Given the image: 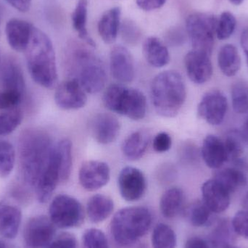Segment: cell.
<instances>
[{
	"label": "cell",
	"instance_id": "6da1fadb",
	"mask_svg": "<svg viewBox=\"0 0 248 248\" xmlns=\"http://www.w3.org/2000/svg\"><path fill=\"white\" fill-rule=\"evenodd\" d=\"M53 147L50 137L42 130L29 128L22 132L19 140V170L26 185L35 188Z\"/></svg>",
	"mask_w": 248,
	"mask_h": 248
},
{
	"label": "cell",
	"instance_id": "7a4b0ae2",
	"mask_svg": "<svg viewBox=\"0 0 248 248\" xmlns=\"http://www.w3.org/2000/svg\"><path fill=\"white\" fill-rule=\"evenodd\" d=\"M26 57L33 81L44 88H54L58 81V70L53 45L49 36L35 26L26 49Z\"/></svg>",
	"mask_w": 248,
	"mask_h": 248
},
{
	"label": "cell",
	"instance_id": "3957f363",
	"mask_svg": "<svg viewBox=\"0 0 248 248\" xmlns=\"http://www.w3.org/2000/svg\"><path fill=\"white\" fill-rule=\"evenodd\" d=\"M151 97L155 111L160 116H177L186 98V86L181 74L175 71L157 74L152 82Z\"/></svg>",
	"mask_w": 248,
	"mask_h": 248
},
{
	"label": "cell",
	"instance_id": "277c9868",
	"mask_svg": "<svg viewBox=\"0 0 248 248\" xmlns=\"http://www.w3.org/2000/svg\"><path fill=\"white\" fill-rule=\"evenodd\" d=\"M151 212L144 207H128L118 211L110 222V232L121 246L137 243L151 227Z\"/></svg>",
	"mask_w": 248,
	"mask_h": 248
},
{
	"label": "cell",
	"instance_id": "5b68a950",
	"mask_svg": "<svg viewBox=\"0 0 248 248\" xmlns=\"http://www.w3.org/2000/svg\"><path fill=\"white\" fill-rule=\"evenodd\" d=\"M71 72L74 79L86 93L95 94L106 87L108 77L103 62L93 52L86 49H75L69 58Z\"/></svg>",
	"mask_w": 248,
	"mask_h": 248
},
{
	"label": "cell",
	"instance_id": "8992f818",
	"mask_svg": "<svg viewBox=\"0 0 248 248\" xmlns=\"http://www.w3.org/2000/svg\"><path fill=\"white\" fill-rule=\"evenodd\" d=\"M103 102L110 111L131 120H141L147 113V100L144 94L137 89L122 84H113L108 87Z\"/></svg>",
	"mask_w": 248,
	"mask_h": 248
},
{
	"label": "cell",
	"instance_id": "52a82bcc",
	"mask_svg": "<svg viewBox=\"0 0 248 248\" xmlns=\"http://www.w3.org/2000/svg\"><path fill=\"white\" fill-rule=\"evenodd\" d=\"M218 18L206 13H194L188 16L186 29L193 50L211 56L214 49Z\"/></svg>",
	"mask_w": 248,
	"mask_h": 248
},
{
	"label": "cell",
	"instance_id": "ba28073f",
	"mask_svg": "<svg viewBox=\"0 0 248 248\" xmlns=\"http://www.w3.org/2000/svg\"><path fill=\"white\" fill-rule=\"evenodd\" d=\"M49 218L55 227L76 228L84 221V211L81 202L67 195H59L52 200L49 209Z\"/></svg>",
	"mask_w": 248,
	"mask_h": 248
},
{
	"label": "cell",
	"instance_id": "9c48e42d",
	"mask_svg": "<svg viewBox=\"0 0 248 248\" xmlns=\"http://www.w3.org/2000/svg\"><path fill=\"white\" fill-rule=\"evenodd\" d=\"M55 224L49 217L37 216L28 221L24 230V240L29 248H46L55 237Z\"/></svg>",
	"mask_w": 248,
	"mask_h": 248
},
{
	"label": "cell",
	"instance_id": "30bf717a",
	"mask_svg": "<svg viewBox=\"0 0 248 248\" xmlns=\"http://www.w3.org/2000/svg\"><path fill=\"white\" fill-rule=\"evenodd\" d=\"M228 102L222 92L214 90L208 92L201 99L198 113L201 119L213 125H220L227 114Z\"/></svg>",
	"mask_w": 248,
	"mask_h": 248
},
{
	"label": "cell",
	"instance_id": "8fae6325",
	"mask_svg": "<svg viewBox=\"0 0 248 248\" xmlns=\"http://www.w3.org/2000/svg\"><path fill=\"white\" fill-rule=\"evenodd\" d=\"M121 195L128 202L141 199L147 190V181L144 173L137 168H124L118 178Z\"/></svg>",
	"mask_w": 248,
	"mask_h": 248
},
{
	"label": "cell",
	"instance_id": "7c38bea8",
	"mask_svg": "<svg viewBox=\"0 0 248 248\" xmlns=\"http://www.w3.org/2000/svg\"><path fill=\"white\" fill-rule=\"evenodd\" d=\"M55 101L62 110H78L87 104V96L78 81L71 78L58 86L55 90Z\"/></svg>",
	"mask_w": 248,
	"mask_h": 248
},
{
	"label": "cell",
	"instance_id": "4fadbf2b",
	"mask_svg": "<svg viewBox=\"0 0 248 248\" xmlns=\"http://www.w3.org/2000/svg\"><path fill=\"white\" fill-rule=\"evenodd\" d=\"M110 178V169L107 163L99 160L84 162L80 168L78 179L86 190L93 192L106 186Z\"/></svg>",
	"mask_w": 248,
	"mask_h": 248
},
{
	"label": "cell",
	"instance_id": "5bb4252c",
	"mask_svg": "<svg viewBox=\"0 0 248 248\" xmlns=\"http://www.w3.org/2000/svg\"><path fill=\"white\" fill-rule=\"evenodd\" d=\"M60 182L59 163L54 145L47 165L34 188L38 201L42 203L49 201Z\"/></svg>",
	"mask_w": 248,
	"mask_h": 248
},
{
	"label": "cell",
	"instance_id": "9a60e30c",
	"mask_svg": "<svg viewBox=\"0 0 248 248\" xmlns=\"http://www.w3.org/2000/svg\"><path fill=\"white\" fill-rule=\"evenodd\" d=\"M110 68L112 76L120 83H130L135 77L134 59L129 51L123 46H116L110 55Z\"/></svg>",
	"mask_w": 248,
	"mask_h": 248
},
{
	"label": "cell",
	"instance_id": "2e32d148",
	"mask_svg": "<svg viewBox=\"0 0 248 248\" xmlns=\"http://www.w3.org/2000/svg\"><path fill=\"white\" fill-rule=\"evenodd\" d=\"M185 65L188 77L195 84H205L212 77V62L207 54L192 49L185 56Z\"/></svg>",
	"mask_w": 248,
	"mask_h": 248
},
{
	"label": "cell",
	"instance_id": "e0dca14e",
	"mask_svg": "<svg viewBox=\"0 0 248 248\" xmlns=\"http://www.w3.org/2000/svg\"><path fill=\"white\" fill-rule=\"evenodd\" d=\"M90 130L97 142L108 144L117 140L121 124L116 117L110 113H99L92 120Z\"/></svg>",
	"mask_w": 248,
	"mask_h": 248
},
{
	"label": "cell",
	"instance_id": "ac0fdd59",
	"mask_svg": "<svg viewBox=\"0 0 248 248\" xmlns=\"http://www.w3.org/2000/svg\"><path fill=\"white\" fill-rule=\"evenodd\" d=\"M201 192L202 202L214 214L224 212L230 206L231 194L215 179L206 181L202 185Z\"/></svg>",
	"mask_w": 248,
	"mask_h": 248
},
{
	"label": "cell",
	"instance_id": "d6986e66",
	"mask_svg": "<svg viewBox=\"0 0 248 248\" xmlns=\"http://www.w3.org/2000/svg\"><path fill=\"white\" fill-rule=\"evenodd\" d=\"M33 26L29 22L20 19L12 18L7 22L5 33L12 49L17 52L26 51L30 42Z\"/></svg>",
	"mask_w": 248,
	"mask_h": 248
},
{
	"label": "cell",
	"instance_id": "ffe728a7",
	"mask_svg": "<svg viewBox=\"0 0 248 248\" xmlns=\"http://www.w3.org/2000/svg\"><path fill=\"white\" fill-rule=\"evenodd\" d=\"M0 83L2 90L23 94L25 90L24 77L21 68L15 60L9 58L4 61L0 73Z\"/></svg>",
	"mask_w": 248,
	"mask_h": 248
},
{
	"label": "cell",
	"instance_id": "44dd1931",
	"mask_svg": "<svg viewBox=\"0 0 248 248\" xmlns=\"http://www.w3.org/2000/svg\"><path fill=\"white\" fill-rule=\"evenodd\" d=\"M201 155L208 167L218 169L227 161L223 140L217 136L208 135L202 142Z\"/></svg>",
	"mask_w": 248,
	"mask_h": 248
},
{
	"label": "cell",
	"instance_id": "7402d4cb",
	"mask_svg": "<svg viewBox=\"0 0 248 248\" xmlns=\"http://www.w3.org/2000/svg\"><path fill=\"white\" fill-rule=\"evenodd\" d=\"M143 53L147 62L155 68H163L170 62L167 46L155 36H150L144 41Z\"/></svg>",
	"mask_w": 248,
	"mask_h": 248
},
{
	"label": "cell",
	"instance_id": "603a6c76",
	"mask_svg": "<svg viewBox=\"0 0 248 248\" xmlns=\"http://www.w3.org/2000/svg\"><path fill=\"white\" fill-rule=\"evenodd\" d=\"M122 10L115 7L105 12L98 22V32L103 42L113 44L116 42L120 29Z\"/></svg>",
	"mask_w": 248,
	"mask_h": 248
},
{
	"label": "cell",
	"instance_id": "cb8c5ba5",
	"mask_svg": "<svg viewBox=\"0 0 248 248\" xmlns=\"http://www.w3.org/2000/svg\"><path fill=\"white\" fill-rule=\"evenodd\" d=\"M21 211L14 205H0V235L14 239L17 236L21 222Z\"/></svg>",
	"mask_w": 248,
	"mask_h": 248
},
{
	"label": "cell",
	"instance_id": "d4e9b609",
	"mask_svg": "<svg viewBox=\"0 0 248 248\" xmlns=\"http://www.w3.org/2000/svg\"><path fill=\"white\" fill-rule=\"evenodd\" d=\"M114 210V202L106 195L97 194L89 199L87 214L90 221L94 224L103 222L109 218Z\"/></svg>",
	"mask_w": 248,
	"mask_h": 248
},
{
	"label": "cell",
	"instance_id": "484cf974",
	"mask_svg": "<svg viewBox=\"0 0 248 248\" xmlns=\"http://www.w3.org/2000/svg\"><path fill=\"white\" fill-rule=\"evenodd\" d=\"M150 136L145 131H137L127 137L122 145L125 157L130 160H137L143 157L148 148Z\"/></svg>",
	"mask_w": 248,
	"mask_h": 248
},
{
	"label": "cell",
	"instance_id": "4316f807",
	"mask_svg": "<svg viewBox=\"0 0 248 248\" xmlns=\"http://www.w3.org/2000/svg\"><path fill=\"white\" fill-rule=\"evenodd\" d=\"M185 194L178 187L170 188L162 195L160 208L166 218H173L182 211L185 203Z\"/></svg>",
	"mask_w": 248,
	"mask_h": 248
},
{
	"label": "cell",
	"instance_id": "83f0119b",
	"mask_svg": "<svg viewBox=\"0 0 248 248\" xmlns=\"http://www.w3.org/2000/svg\"><path fill=\"white\" fill-rule=\"evenodd\" d=\"M218 65L226 77H234L239 72L241 58L235 46L228 44L221 48L218 54Z\"/></svg>",
	"mask_w": 248,
	"mask_h": 248
},
{
	"label": "cell",
	"instance_id": "f1b7e54d",
	"mask_svg": "<svg viewBox=\"0 0 248 248\" xmlns=\"http://www.w3.org/2000/svg\"><path fill=\"white\" fill-rule=\"evenodd\" d=\"M214 179L222 185L230 194L235 192L247 184V177L244 170L236 166L224 169L220 168L216 172Z\"/></svg>",
	"mask_w": 248,
	"mask_h": 248
},
{
	"label": "cell",
	"instance_id": "f546056e",
	"mask_svg": "<svg viewBox=\"0 0 248 248\" xmlns=\"http://www.w3.org/2000/svg\"><path fill=\"white\" fill-rule=\"evenodd\" d=\"M87 16L88 1L87 0H79L72 14L73 27L78 33L80 39L90 46L95 47V42L92 39L87 30Z\"/></svg>",
	"mask_w": 248,
	"mask_h": 248
},
{
	"label": "cell",
	"instance_id": "4dcf8cb0",
	"mask_svg": "<svg viewBox=\"0 0 248 248\" xmlns=\"http://www.w3.org/2000/svg\"><path fill=\"white\" fill-rule=\"evenodd\" d=\"M55 149L59 163L61 182H67L72 170V144L68 139H64L55 145Z\"/></svg>",
	"mask_w": 248,
	"mask_h": 248
},
{
	"label": "cell",
	"instance_id": "1f68e13d",
	"mask_svg": "<svg viewBox=\"0 0 248 248\" xmlns=\"http://www.w3.org/2000/svg\"><path fill=\"white\" fill-rule=\"evenodd\" d=\"M185 214L192 226L204 227L212 222L214 213L202 201H195L186 208Z\"/></svg>",
	"mask_w": 248,
	"mask_h": 248
},
{
	"label": "cell",
	"instance_id": "d6a6232c",
	"mask_svg": "<svg viewBox=\"0 0 248 248\" xmlns=\"http://www.w3.org/2000/svg\"><path fill=\"white\" fill-rule=\"evenodd\" d=\"M153 248H176V235L171 227L163 223L155 227L152 234Z\"/></svg>",
	"mask_w": 248,
	"mask_h": 248
},
{
	"label": "cell",
	"instance_id": "836d02e7",
	"mask_svg": "<svg viewBox=\"0 0 248 248\" xmlns=\"http://www.w3.org/2000/svg\"><path fill=\"white\" fill-rule=\"evenodd\" d=\"M243 137L240 131H233L227 133L223 140L227 161H235L240 158L244 152Z\"/></svg>",
	"mask_w": 248,
	"mask_h": 248
},
{
	"label": "cell",
	"instance_id": "e575fe53",
	"mask_svg": "<svg viewBox=\"0 0 248 248\" xmlns=\"http://www.w3.org/2000/svg\"><path fill=\"white\" fill-rule=\"evenodd\" d=\"M232 102L235 113H248V84L244 81H237L232 86Z\"/></svg>",
	"mask_w": 248,
	"mask_h": 248
},
{
	"label": "cell",
	"instance_id": "d590c367",
	"mask_svg": "<svg viewBox=\"0 0 248 248\" xmlns=\"http://www.w3.org/2000/svg\"><path fill=\"white\" fill-rule=\"evenodd\" d=\"M16 163V150L7 141H0V178H6L12 173Z\"/></svg>",
	"mask_w": 248,
	"mask_h": 248
},
{
	"label": "cell",
	"instance_id": "8d00e7d4",
	"mask_svg": "<svg viewBox=\"0 0 248 248\" xmlns=\"http://www.w3.org/2000/svg\"><path fill=\"white\" fill-rule=\"evenodd\" d=\"M237 26L235 16L229 11L221 13L217 21V36L220 40L229 39L234 33Z\"/></svg>",
	"mask_w": 248,
	"mask_h": 248
},
{
	"label": "cell",
	"instance_id": "74e56055",
	"mask_svg": "<svg viewBox=\"0 0 248 248\" xmlns=\"http://www.w3.org/2000/svg\"><path fill=\"white\" fill-rule=\"evenodd\" d=\"M23 121V113L18 109L0 115V136H6L13 133Z\"/></svg>",
	"mask_w": 248,
	"mask_h": 248
},
{
	"label": "cell",
	"instance_id": "f35d334b",
	"mask_svg": "<svg viewBox=\"0 0 248 248\" xmlns=\"http://www.w3.org/2000/svg\"><path fill=\"white\" fill-rule=\"evenodd\" d=\"M83 248H109L108 241L103 231L98 229H89L82 237Z\"/></svg>",
	"mask_w": 248,
	"mask_h": 248
},
{
	"label": "cell",
	"instance_id": "ab89813d",
	"mask_svg": "<svg viewBox=\"0 0 248 248\" xmlns=\"http://www.w3.org/2000/svg\"><path fill=\"white\" fill-rule=\"evenodd\" d=\"M234 232L231 223L229 224L227 221H223L218 224V227L214 231L212 238V245L218 246L223 245V246H228L230 241L232 240L233 234ZM223 247V248H224Z\"/></svg>",
	"mask_w": 248,
	"mask_h": 248
},
{
	"label": "cell",
	"instance_id": "60d3db41",
	"mask_svg": "<svg viewBox=\"0 0 248 248\" xmlns=\"http://www.w3.org/2000/svg\"><path fill=\"white\" fill-rule=\"evenodd\" d=\"M122 38L126 43L129 45H137L141 38V31L134 22L131 20H125L122 26Z\"/></svg>",
	"mask_w": 248,
	"mask_h": 248
},
{
	"label": "cell",
	"instance_id": "b9f144b4",
	"mask_svg": "<svg viewBox=\"0 0 248 248\" xmlns=\"http://www.w3.org/2000/svg\"><path fill=\"white\" fill-rule=\"evenodd\" d=\"M235 234L248 240V211L242 210L236 213L231 221Z\"/></svg>",
	"mask_w": 248,
	"mask_h": 248
},
{
	"label": "cell",
	"instance_id": "7bdbcfd3",
	"mask_svg": "<svg viewBox=\"0 0 248 248\" xmlns=\"http://www.w3.org/2000/svg\"><path fill=\"white\" fill-rule=\"evenodd\" d=\"M23 94L15 92L0 91V110H7L17 106L22 100Z\"/></svg>",
	"mask_w": 248,
	"mask_h": 248
},
{
	"label": "cell",
	"instance_id": "ee69618b",
	"mask_svg": "<svg viewBox=\"0 0 248 248\" xmlns=\"http://www.w3.org/2000/svg\"><path fill=\"white\" fill-rule=\"evenodd\" d=\"M46 248H78V243L73 234L65 233L52 240Z\"/></svg>",
	"mask_w": 248,
	"mask_h": 248
},
{
	"label": "cell",
	"instance_id": "f6af8a7d",
	"mask_svg": "<svg viewBox=\"0 0 248 248\" xmlns=\"http://www.w3.org/2000/svg\"><path fill=\"white\" fill-rule=\"evenodd\" d=\"M172 145L170 136L166 132H160L153 139V147L155 151L159 153H166L170 150Z\"/></svg>",
	"mask_w": 248,
	"mask_h": 248
},
{
	"label": "cell",
	"instance_id": "bcb514c9",
	"mask_svg": "<svg viewBox=\"0 0 248 248\" xmlns=\"http://www.w3.org/2000/svg\"><path fill=\"white\" fill-rule=\"evenodd\" d=\"M167 0H136L137 6L144 11H153L163 7Z\"/></svg>",
	"mask_w": 248,
	"mask_h": 248
},
{
	"label": "cell",
	"instance_id": "7dc6e473",
	"mask_svg": "<svg viewBox=\"0 0 248 248\" xmlns=\"http://www.w3.org/2000/svg\"><path fill=\"white\" fill-rule=\"evenodd\" d=\"M185 248H212V246L201 237H193L186 240Z\"/></svg>",
	"mask_w": 248,
	"mask_h": 248
},
{
	"label": "cell",
	"instance_id": "c3c4849f",
	"mask_svg": "<svg viewBox=\"0 0 248 248\" xmlns=\"http://www.w3.org/2000/svg\"><path fill=\"white\" fill-rule=\"evenodd\" d=\"M7 2L16 10L21 13H26L30 10L32 0H6Z\"/></svg>",
	"mask_w": 248,
	"mask_h": 248
},
{
	"label": "cell",
	"instance_id": "681fc988",
	"mask_svg": "<svg viewBox=\"0 0 248 248\" xmlns=\"http://www.w3.org/2000/svg\"><path fill=\"white\" fill-rule=\"evenodd\" d=\"M240 43H241L242 48H243L245 54H246L248 65V28L245 29L244 31L242 33Z\"/></svg>",
	"mask_w": 248,
	"mask_h": 248
},
{
	"label": "cell",
	"instance_id": "f907efd6",
	"mask_svg": "<svg viewBox=\"0 0 248 248\" xmlns=\"http://www.w3.org/2000/svg\"><path fill=\"white\" fill-rule=\"evenodd\" d=\"M243 207L246 211H248V192L246 194L243 201Z\"/></svg>",
	"mask_w": 248,
	"mask_h": 248
},
{
	"label": "cell",
	"instance_id": "816d5d0a",
	"mask_svg": "<svg viewBox=\"0 0 248 248\" xmlns=\"http://www.w3.org/2000/svg\"><path fill=\"white\" fill-rule=\"evenodd\" d=\"M229 1L234 5H240L244 1V0H229Z\"/></svg>",
	"mask_w": 248,
	"mask_h": 248
},
{
	"label": "cell",
	"instance_id": "f5cc1de1",
	"mask_svg": "<svg viewBox=\"0 0 248 248\" xmlns=\"http://www.w3.org/2000/svg\"><path fill=\"white\" fill-rule=\"evenodd\" d=\"M134 248H148L147 245L145 244H139L136 246Z\"/></svg>",
	"mask_w": 248,
	"mask_h": 248
},
{
	"label": "cell",
	"instance_id": "db71d44e",
	"mask_svg": "<svg viewBox=\"0 0 248 248\" xmlns=\"http://www.w3.org/2000/svg\"><path fill=\"white\" fill-rule=\"evenodd\" d=\"M223 248H240L238 247H236V246H232V245H228V246H224Z\"/></svg>",
	"mask_w": 248,
	"mask_h": 248
},
{
	"label": "cell",
	"instance_id": "11a10c76",
	"mask_svg": "<svg viewBox=\"0 0 248 248\" xmlns=\"http://www.w3.org/2000/svg\"><path fill=\"white\" fill-rule=\"evenodd\" d=\"M0 248H6L5 245L4 244L1 240H0Z\"/></svg>",
	"mask_w": 248,
	"mask_h": 248
}]
</instances>
